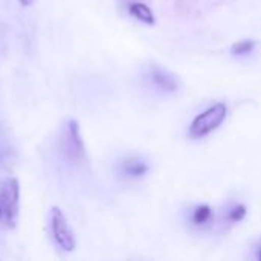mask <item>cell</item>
Wrapping results in <instances>:
<instances>
[{"instance_id":"obj_1","label":"cell","mask_w":261,"mask_h":261,"mask_svg":"<svg viewBox=\"0 0 261 261\" xmlns=\"http://www.w3.org/2000/svg\"><path fill=\"white\" fill-rule=\"evenodd\" d=\"M20 211V184L17 177H5L0 180V225L14 229L18 222Z\"/></svg>"},{"instance_id":"obj_7","label":"cell","mask_w":261,"mask_h":261,"mask_svg":"<svg viewBox=\"0 0 261 261\" xmlns=\"http://www.w3.org/2000/svg\"><path fill=\"white\" fill-rule=\"evenodd\" d=\"M122 171L130 177H141L148 171V165L139 159H127L122 164Z\"/></svg>"},{"instance_id":"obj_11","label":"cell","mask_w":261,"mask_h":261,"mask_svg":"<svg viewBox=\"0 0 261 261\" xmlns=\"http://www.w3.org/2000/svg\"><path fill=\"white\" fill-rule=\"evenodd\" d=\"M20 3H21L23 6H31V5L34 3V0H20Z\"/></svg>"},{"instance_id":"obj_2","label":"cell","mask_w":261,"mask_h":261,"mask_svg":"<svg viewBox=\"0 0 261 261\" xmlns=\"http://www.w3.org/2000/svg\"><path fill=\"white\" fill-rule=\"evenodd\" d=\"M226 115H228V109L223 102H217L208 107L205 112L197 115L194 121L191 122V127H190L191 138L199 139V138L208 136L210 133H213L222 125V122L226 119Z\"/></svg>"},{"instance_id":"obj_9","label":"cell","mask_w":261,"mask_h":261,"mask_svg":"<svg viewBox=\"0 0 261 261\" xmlns=\"http://www.w3.org/2000/svg\"><path fill=\"white\" fill-rule=\"evenodd\" d=\"M254 49H255V41H254V40H242V41H237L236 44H232L231 52H232L234 55L242 57V55L251 54Z\"/></svg>"},{"instance_id":"obj_3","label":"cell","mask_w":261,"mask_h":261,"mask_svg":"<svg viewBox=\"0 0 261 261\" xmlns=\"http://www.w3.org/2000/svg\"><path fill=\"white\" fill-rule=\"evenodd\" d=\"M49 223H50V234L55 245L64 252H73L76 248V239L73 231L69 226V222L64 213L58 206H52L49 213Z\"/></svg>"},{"instance_id":"obj_8","label":"cell","mask_w":261,"mask_h":261,"mask_svg":"<svg viewBox=\"0 0 261 261\" xmlns=\"http://www.w3.org/2000/svg\"><path fill=\"white\" fill-rule=\"evenodd\" d=\"M214 217V213L211 210V206L208 205H200V206H196L193 214H191V222L197 226L200 225H206L213 220Z\"/></svg>"},{"instance_id":"obj_12","label":"cell","mask_w":261,"mask_h":261,"mask_svg":"<svg viewBox=\"0 0 261 261\" xmlns=\"http://www.w3.org/2000/svg\"><path fill=\"white\" fill-rule=\"evenodd\" d=\"M258 258L261 260V249H260V252H258Z\"/></svg>"},{"instance_id":"obj_6","label":"cell","mask_w":261,"mask_h":261,"mask_svg":"<svg viewBox=\"0 0 261 261\" xmlns=\"http://www.w3.org/2000/svg\"><path fill=\"white\" fill-rule=\"evenodd\" d=\"M128 12L139 21L148 24V26H153L156 23V18H154V14L151 11V8L142 2H133L128 5Z\"/></svg>"},{"instance_id":"obj_10","label":"cell","mask_w":261,"mask_h":261,"mask_svg":"<svg viewBox=\"0 0 261 261\" xmlns=\"http://www.w3.org/2000/svg\"><path fill=\"white\" fill-rule=\"evenodd\" d=\"M246 217V206L245 205H236L229 210L228 213V219L229 222L232 223H237V222H242L243 219Z\"/></svg>"},{"instance_id":"obj_4","label":"cell","mask_w":261,"mask_h":261,"mask_svg":"<svg viewBox=\"0 0 261 261\" xmlns=\"http://www.w3.org/2000/svg\"><path fill=\"white\" fill-rule=\"evenodd\" d=\"M63 147H64V153L73 161H78L84 156V142L81 138L80 125L75 119H70L66 125L64 136H63Z\"/></svg>"},{"instance_id":"obj_5","label":"cell","mask_w":261,"mask_h":261,"mask_svg":"<svg viewBox=\"0 0 261 261\" xmlns=\"http://www.w3.org/2000/svg\"><path fill=\"white\" fill-rule=\"evenodd\" d=\"M151 80L159 89L167 90V92H176L177 87H179L176 78L171 73H168V72H165V70H162L159 67H154L151 70Z\"/></svg>"}]
</instances>
